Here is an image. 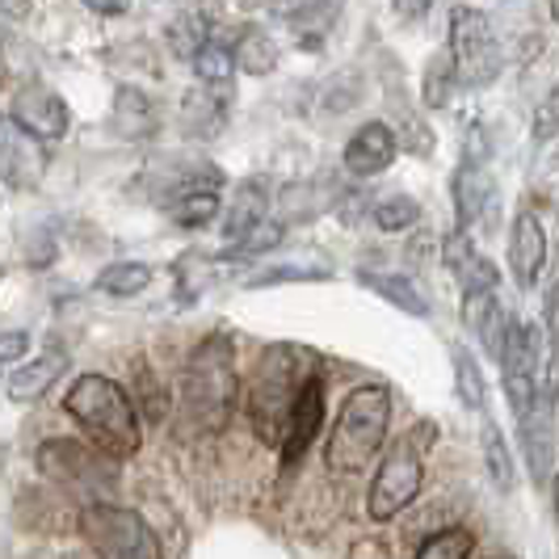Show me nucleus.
<instances>
[{"instance_id": "1", "label": "nucleus", "mask_w": 559, "mask_h": 559, "mask_svg": "<svg viewBox=\"0 0 559 559\" xmlns=\"http://www.w3.org/2000/svg\"><path fill=\"white\" fill-rule=\"evenodd\" d=\"M240 404V374H236V349L224 333L202 336L181 370V408L202 433H224L227 420Z\"/></svg>"}, {"instance_id": "2", "label": "nucleus", "mask_w": 559, "mask_h": 559, "mask_svg": "<svg viewBox=\"0 0 559 559\" xmlns=\"http://www.w3.org/2000/svg\"><path fill=\"white\" fill-rule=\"evenodd\" d=\"M63 408H68V417H76L84 433H88V442L97 450H106L110 459H131L143 442V420H140V408H135V400L127 395L122 383H114L106 374H81L68 395H63Z\"/></svg>"}, {"instance_id": "3", "label": "nucleus", "mask_w": 559, "mask_h": 559, "mask_svg": "<svg viewBox=\"0 0 559 559\" xmlns=\"http://www.w3.org/2000/svg\"><path fill=\"white\" fill-rule=\"evenodd\" d=\"M388 425H392V392L383 383L354 388L345 395V404L333 420V433H329V447H324L329 472L333 476H362L383 454Z\"/></svg>"}, {"instance_id": "4", "label": "nucleus", "mask_w": 559, "mask_h": 559, "mask_svg": "<svg viewBox=\"0 0 559 559\" xmlns=\"http://www.w3.org/2000/svg\"><path fill=\"white\" fill-rule=\"evenodd\" d=\"M311 374H316V362L299 345H270L261 354L249 379V420L265 447H282L290 408Z\"/></svg>"}, {"instance_id": "5", "label": "nucleus", "mask_w": 559, "mask_h": 559, "mask_svg": "<svg viewBox=\"0 0 559 559\" xmlns=\"http://www.w3.org/2000/svg\"><path fill=\"white\" fill-rule=\"evenodd\" d=\"M433 447V425H413L408 433H400L388 454L379 459V472L370 479L366 492V513L370 522H392L408 504L420 497L425 484V454Z\"/></svg>"}, {"instance_id": "6", "label": "nucleus", "mask_w": 559, "mask_h": 559, "mask_svg": "<svg viewBox=\"0 0 559 559\" xmlns=\"http://www.w3.org/2000/svg\"><path fill=\"white\" fill-rule=\"evenodd\" d=\"M76 526H81L84 543L97 551V559H165L156 531L135 509H122L110 501L84 504Z\"/></svg>"}, {"instance_id": "7", "label": "nucleus", "mask_w": 559, "mask_h": 559, "mask_svg": "<svg viewBox=\"0 0 559 559\" xmlns=\"http://www.w3.org/2000/svg\"><path fill=\"white\" fill-rule=\"evenodd\" d=\"M450 63H454V76H459V88H488L497 84L504 68L501 56V38L492 22L472 9V4H459L450 13V47H447Z\"/></svg>"}, {"instance_id": "8", "label": "nucleus", "mask_w": 559, "mask_h": 559, "mask_svg": "<svg viewBox=\"0 0 559 559\" xmlns=\"http://www.w3.org/2000/svg\"><path fill=\"white\" fill-rule=\"evenodd\" d=\"M38 472L68 492H102L118 479V459L76 438H47L34 450Z\"/></svg>"}, {"instance_id": "9", "label": "nucleus", "mask_w": 559, "mask_h": 559, "mask_svg": "<svg viewBox=\"0 0 559 559\" xmlns=\"http://www.w3.org/2000/svg\"><path fill=\"white\" fill-rule=\"evenodd\" d=\"M538 362H543L538 329L526 324V320H513L509 341H504V354H501V388L518 420L531 413V404L538 400V392H543V388H538Z\"/></svg>"}, {"instance_id": "10", "label": "nucleus", "mask_w": 559, "mask_h": 559, "mask_svg": "<svg viewBox=\"0 0 559 559\" xmlns=\"http://www.w3.org/2000/svg\"><path fill=\"white\" fill-rule=\"evenodd\" d=\"M47 165H51L47 143L38 135H29L13 114H4L0 118V181L9 190H34L43 181Z\"/></svg>"}, {"instance_id": "11", "label": "nucleus", "mask_w": 559, "mask_h": 559, "mask_svg": "<svg viewBox=\"0 0 559 559\" xmlns=\"http://www.w3.org/2000/svg\"><path fill=\"white\" fill-rule=\"evenodd\" d=\"M522 429V454H526V472L538 488H551L556 479V395L538 392L531 404V413L518 420Z\"/></svg>"}, {"instance_id": "12", "label": "nucleus", "mask_w": 559, "mask_h": 559, "mask_svg": "<svg viewBox=\"0 0 559 559\" xmlns=\"http://www.w3.org/2000/svg\"><path fill=\"white\" fill-rule=\"evenodd\" d=\"M13 118L43 143H56L68 135V106H63V97H59L56 88H47V84H38V81H29L17 88V97H13Z\"/></svg>"}, {"instance_id": "13", "label": "nucleus", "mask_w": 559, "mask_h": 559, "mask_svg": "<svg viewBox=\"0 0 559 559\" xmlns=\"http://www.w3.org/2000/svg\"><path fill=\"white\" fill-rule=\"evenodd\" d=\"M320 425H324V379L311 374L304 383V392L290 408V420H286V433H282V463L295 467L304 454L311 450V442L320 438Z\"/></svg>"}, {"instance_id": "14", "label": "nucleus", "mask_w": 559, "mask_h": 559, "mask_svg": "<svg viewBox=\"0 0 559 559\" xmlns=\"http://www.w3.org/2000/svg\"><path fill=\"white\" fill-rule=\"evenodd\" d=\"M219 186H224V177H219V168H211V173H202V177H190V181H181L177 186V194L165 202L168 219L177 227H206L211 219H219L224 215V202H219Z\"/></svg>"}, {"instance_id": "15", "label": "nucleus", "mask_w": 559, "mask_h": 559, "mask_svg": "<svg viewBox=\"0 0 559 559\" xmlns=\"http://www.w3.org/2000/svg\"><path fill=\"white\" fill-rule=\"evenodd\" d=\"M543 265H547V231L534 211H518L509 227V274L522 290H531L543 278Z\"/></svg>"}, {"instance_id": "16", "label": "nucleus", "mask_w": 559, "mask_h": 559, "mask_svg": "<svg viewBox=\"0 0 559 559\" xmlns=\"http://www.w3.org/2000/svg\"><path fill=\"white\" fill-rule=\"evenodd\" d=\"M463 324H467V333L479 341V349L501 362L504 341H509V329H513V316L504 311V304L497 299V290L463 295Z\"/></svg>"}, {"instance_id": "17", "label": "nucleus", "mask_w": 559, "mask_h": 559, "mask_svg": "<svg viewBox=\"0 0 559 559\" xmlns=\"http://www.w3.org/2000/svg\"><path fill=\"white\" fill-rule=\"evenodd\" d=\"M395 152H400V140H395L392 127L388 122H366L349 135L341 165H345L349 177H374V173L392 168Z\"/></svg>"}, {"instance_id": "18", "label": "nucleus", "mask_w": 559, "mask_h": 559, "mask_svg": "<svg viewBox=\"0 0 559 559\" xmlns=\"http://www.w3.org/2000/svg\"><path fill=\"white\" fill-rule=\"evenodd\" d=\"M442 261H447L450 274L459 278L463 295H476V290H497V265H492V261L476 249L472 231L454 227L447 240H442Z\"/></svg>"}, {"instance_id": "19", "label": "nucleus", "mask_w": 559, "mask_h": 559, "mask_svg": "<svg viewBox=\"0 0 559 559\" xmlns=\"http://www.w3.org/2000/svg\"><path fill=\"white\" fill-rule=\"evenodd\" d=\"M63 374H68V354L63 349H47V354L22 362L17 370H9L4 392H9L13 404H34V400H43V395L51 392Z\"/></svg>"}, {"instance_id": "20", "label": "nucleus", "mask_w": 559, "mask_h": 559, "mask_svg": "<svg viewBox=\"0 0 559 559\" xmlns=\"http://www.w3.org/2000/svg\"><path fill=\"white\" fill-rule=\"evenodd\" d=\"M450 198H454V219L463 231H472L479 224V215L488 211V198H492V177L488 168L479 165H459L450 177Z\"/></svg>"}, {"instance_id": "21", "label": "nucleus", "mask_w": 559, "mask_h": 559, "mask_svg": "<svg viewBox=\"0 0 559 559\" xmlns=\"http://www.w3.org/2000/svg\"><path fill=\"white\" fill-rule=\"evenodd\" d=\"M231 56H236V68H240L245 76H270V72L278 68V43L261 26H245V29H236Z\"/></svg>"}, {"instance_id": "22", "label": "nucleus", "mask_w": 559, "mask_h": 559, "mask_svg": "<svg viewBox=\"0 0 559 559\" xmlns=\"http://www.w3.org/2000/svg\"><path fill=\"white\" fill-rule=\"evenodd\" d=\"M358 282H362L366 290H374L379 299H388L392 308H400L404 316L429 320V299L413 286V278H404V274H374V270H362Z\"/></svg>"}, {"instance_id": "23", "label": "nucleus", "mask_w": 559, "mask_h": 559, "mask_svg": "<svg viewBox=\"0 0 559 559\" xmlns=\"http://www.w3.org/2000/svg\"><path fill=\"white\" fill-rule=\"evenodd\" d=\"M110 131L118 140H143L147 131H152V102L143 97L140 88H131V84H122L118 93H114V110H110Z\"/></svg>"}, {"instance_id": "24", "label": "nucleus", "mask_w": 559, "mask_h": 559, "mask_svg": "<svg viewBox=\"0 0 559 559\" xmlns=\"http://www.w3.org/2000/svg\"><path fill=\"white\" fill-rule=\"evenodd\" d=\"M186 127L194 131L198 140H206V135H215L219 127H224L227 118V88H206V84H198L194 93L186 97Z\"/></svg>"}, {"instance_id": "25", "label": "nucleus", "mask_w": 559, "mask_h": 559, "mask_svg": "<svg viewBox=\"0 0 559 559\" xmlns=\"http://www.w3.org/2000/svg\"><path fill=\"white\" fill-rule=\"evenodd\" d=\"M265 211H270V202H265V190L261 186H245L236 202L227 206L224 215V236L231 245H240V240H249L257 227L265 224Z\"/></svg>"}, {"instance_id": "26", "label": "nucleus", "mask_w": 559, "mask_h": 559, "mask_svg": "<svg viewBox=\"0 0 559 559\" xmlns=\"http://www.w3.org/2000/svg\"><path fill=\"white\" fill-rule=\"evenodd\" d=\"M479 447H484V467H488V479H492L501 492H513L518 467H513V454H509V442H504L501 425H497L492 417L479 420Z\"/></svg>"}, {"instance_id": "27", "label": "nucleus", "mask_w": 559, "mask_h": 559, "mask_svg": "<svg viewBox=\"0 0 559 559\" xmlns=\"http://www.w3.org/2000/svg\"><path fill=\"white\" fill-rule=\"evenodd\" d=\"M93 286L102 295H110V299H135L152 286V265L147 261H110Z\"/></svg>"}, {"instance_id": "28", "label": "nucleus", "mask_w": 559, "mask_h": 559, "mask_svg": "<svg viewBox=\"0 0 559 559\" xmlns=\"http://www.w3.org/2000/svg\"><path fill=\"white\" fill-rule=\"evenodd\" d=\"M194 63V76L198 84L206 88H227L231 84V72H236V56H231V43H219L215 34L198 47V56L190 59Z\"/></svg>"}, {"instance_id": "29", "label": "nucleus", "mask_w": 559, "mask_h": 559, "mask_svg": "<svg viewBox=\"0 0 559 559\" xmlns=\"http://www.w3.org/2000/svg\"><path fill=\"white\" fill-rule=\"evenodd\" d=\"M454 392L463 400V408H472V413H484V404H488V379H484V370L479 362L472 358V349H454Z\"/></svg>"}, {"instance_id": "30", "label": "nucleus", "mask_w": 559, "mask_h": 559, "mask_svg": "<svg viewBox=\"0 0 559 559\" xmlns=\"http://www.w3.org/2000/svg\"><path fill=\"white\" fill-rule=\"evenodd\" d=\"M454 88H459V76H454V63L450 56H433L429 68H425V81H420V97L429 110H447L454 102Z\"/></svg>"}, {"instance_id": "31", "label": "nucleus", "mask_w": 559, "mask_h": 559, "mask_svg": "<svg viewBox=\"0 0 559 559\" xmlns=\"http://www.w3.org/2000/svg\"><path fill=\"white\" fill-rule=\"evenodd\" d=\"M472 547H476L472 531L447 526V531L429 534L417 551H413V559H472Z\"/></svg>"}, {"instance_id": "32", "label": "nucleus", "mask_w": 559, "mask_h": 559, "mask_svg": "<svg viewBox=\"0 0 559 559\" xmlns=\"http://www.w3.org/2000/svg\"><path fill=\"white\" fill-rule=\"evenodd\" d=\"M370 219L379 224V231H408V227L420 224V202L408 194H392V198H379Z\"/></svg>"}, {"instance_id": "33", "label": "nucleus", "mask_w": 559, "mask_h": 559, "mask_svg": "<svg viewBox=\"0 0 559 559\" xmlns=\"http://www.w3.org/2000/svg\"><path fill=\"white\" fill-rule=\"evenodd\" d=\"M135 408H140V420H165L168 413L165 388L147 366H135Z\"/></svg>"}, {"instance_id": "34", "label": "nucleus", "mask_w": 559, "mask_h": 559, "mask_svg": "<svg viewBox=\"0 0 559 559\" xmlns=\"http://www.w3.org/2000/svg\"><path fill=\"white\" fill-rule=\"evenodd\" d=\"M168 38H173V51H177V56L194 59L198 47H202L211 34L202 29V22H198V17H181V22H173V26H168Z\"/></svg>"}, {"instance_id": "35", "label": "nucleus", "mask_w": 559, "mask_h": 559, "mask_svg": "<svg viewBox=\"0 0 559 559\" xmlns=\"http://www.w3.org/2000/svg\"><path fill=\"white\" fill-rule=\"evenodd\" d=\"M534 140L538 143L559 140V88H551V93L538 102V110H534Z\"/></svg>"}, {"instance_id": "36", "label": "nucleus", "mask_w": 559, "mask_h": 559, "mask_svg": "<svg viewBox=\"0 0 559 559\" xmlns=\"http://www.w3.org/2000/svg\"><path fill=\"white\" fill-rule=\"evenodd\" d=\"M278 240H282V224H265L252 231L249 240H240L236 249H231V257H257V252H270V249H278Z\"/></svg>"}, {"instance_id": "37", "label": "nucleus", "mask_w": 559, "mask_h": 559, "mask_svg": "<svg viewBox=\"0 0 559 559\" xmlns=\"http://www.w3.org/2000/svg\"><path fill=\"white\" fill-rule=\"evenodd\" d=\"M329 278V270H316V265H278V270H265L261 278H252V286H274V282H316Z\"/></svg>"}, {"instance_id": "38", "label": "nucleus", "mask_w": 559, "mask_h": 559, "mask_svg": "<svg viewBox=\"0 0 559 559\" xmlns=\"http://www.w3.org/2000/svg\"><path fill=\"white\" fill-rule=\"evenodd\" d=\"M29 354V336L22 329H13V333H0V366L9 362H22Z\"/></svg>"}, {"instance_id": "39", "label": "nucleus", "mask_w": 559, "mask_h": 559, "mask_svg": "<svg viewBox=\"0 0 559 559\" xmlns=\"http://www.w3.org/2000/svg\"><path fill=\"white\" fill-rule=\"evenodd\" d=\"M543 320H547V333L551 341L559 336V278L547 286V299H543Z\"/></svg>"}, {"instance_id": "40", "label": "nucleus", "mask_w": 559, "mask_h": 559, "mask_svg": "<svg viewBox=\"0 0 559 559\" xmlns=\"http://www.w3.org/2000/svg\"><path fill=\"white\" fill-rule=\"evenodd\" d=\"M274 4H278L274 13H282V17H308L316 9H324L329 0H274Z\"/></svg>"}, {"instance_id": "41", "label": "nucleus", "mask_w": 559, "mask_h": 559, "mask_svg": "<svg viewBox=\"0 0 559 559\" xmlns=\"http://www.w3.org/2000/svg\"><path fill=\"white\" fill-rule=\"evenodd\" d=\"M429 9H433V0H395L400 22H425V17H429Z\"/></svg>"}, {"instance_id": "42", "label": "nucleus", "mask_w": 559, "mask_h": 559, "mask_svg": "<svg viewBox=\"0 0 559 559\" xmlns=\"http://www.w3.org/2000/svg\"><path fill=\"white\" fill-rule=\"evenodd\" d=\"M84 9H93L97 17H122L131 9V0H81Z\"/></svg>"}, {"instance_id": "43", "label": "nucleus", "mask_w": 559, "mask_h": 559, "mask_svg": "<svg viewBox=\"0 0 559 559\" xmlns=\"http://www.w3.org/2000/svg\"><path fill=\"white\" fill-rule=\"evenodd\" d=\"M29 0H0V17H9V22H26L29 17Z\"/></svg>"}, {"instance_id": "44", "label": "nucleus", "mask_w": 559, "mask_h": 559, "mask_svg": "<svg viewBox=\"0 0 559 559\" xmlns=\"http://www.w3.org/2000/svg\"><path fill=\"white\" fill-rule=\"evenodd\" d=\"M547 392L559 400V336L551 341V366H547Z\"/></svg>"}, {"instance_id": "45", "label": "nucleus", "mask_w": 559, "mask_h": 559, "mask_svg": "<svg viewBox=\"0 0 559 559\" xmlns=\"http://www.w3.org/2000/svg\"><path fill=\"white\" fill-rule=\"evenodd\" d=\"M551 518H556V526H559V472H556V479H551Z\"/></svg>"}, {"instance_id": "46", "label": "nucleus", "mask_w": 559, "mask_h": 559, "mask_svg": "<svg viewBox=\"0 0 559 559\" xmlns=\"http://www.w3.org/2000/svg\"><path fill=\"white\" fill-rule=\"evenodd\" d=\"M551 4V17H556V26H559V0H547Z\"/></svg>"}, {"instance_id": "47", "label": "nucleus", "mask_w": 559, "mask_h": 559, "mask_svg": "<svg viewBox=\"0 0 559 559\" xmlns=\"http://www.w3.org/2000/svg\"><path fill=\"white\" fill-rule=\"evenodd\" d=\"M0 93H4V68H0Z\"/></svg>"}]
</instances>
